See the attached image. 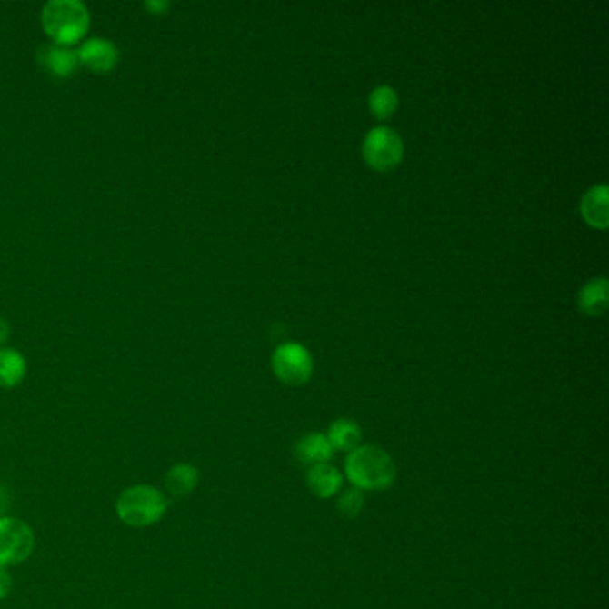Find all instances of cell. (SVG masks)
I'll list each match as a JSON object with an SVG mask.
<instances>
[{"label": "cell", "mask_w": 609, "mask_h": 609, "mask_svg": "<svg viewBox=\"0 0 609 609\" xmlns=\"http://www.w3.org/2000/svg\"><path fill=\"white\" fill-rule=\"evenodd\" d=\"M35 533L20 518L0 516V568L15 566L31 558Z\"/></svg>", "instance_id": "5"}, {"label": "cell", "mask_w": 609, "mask_h": 609, "mask_svg": "<svg viewBox=\"0 0 609 609\" xmlns=\"http://www.w3.org/2000/svg\"><path fill=\"white\" fill-rule=\"evenodd\" d=\"M609 285L604 277L588 281L579 292V309L588 316H599L608 307Z\"/></svg>", "instance_id": "14"}, {"label": "cell", "mask_w": 609, "mask_h": 609, "mask_svg": "<svg viewBox=\"0 0 609 609\" xmlns=\"http://www.w3.org/2000/svg\"><path fill=\"white\" fill-rule=\"evenodd\" d=\"M305 483L318 499H331L342 490L344 475L331 463H322L309 466L305 474Z\"/></svg>", "instance_id": "9"}, {"label": "cell", "mask_w": 609, "mask_h": 609, "mask_svg": "<svg viewBox=\"0 0 609 609\" xmlns=\"http://www.w3.org/2000/svg\"><path fill=\"white\" fill-rule=\"evenodd\" d=\"M364 508V494L357 488H349L338 497V511L344 516L354 518Z\"/></svg>", "instance_id": "17"}, {"label": "cell", "mask_w": 609, "mask_h": 609, "mask_svg": "<svg viewBox=\"0 0 609 609\" xmlns=\"http://www.w3.org/2000/svg\"><path fill=\"white\" fill-rule=\"evenodd\" d=\"M403 155H404L403 138L394 129L379 125L374 127L364 136L363 157L372 168L379 172H388L403 161Z\"/></svg>", "instance_id": "4"}, {"label": "cell", "mask_w": 609, "mask_h": 609, "mask_svg": "<svg viewBox=\"0 0 609 609\" xmlns=\"http://www.w3.org/2000/svg\"><path fill=\"white\" fill-rule=\"evenodd\" d=\"M11 506V490L0 483V516Z\"/></svg>", "instance_id": "19"}, {"label": "cell", "mask_w": 609, "mask_h": 609, "mask_svg": "<svg viewBox=\"0 0 609 609\" xmlns=\"http://www.w3.org/2000/svg\"><path fill=\"white\" fill-rule=\"evenodd\" d=\"M9 336V324L0 316V344H4Z\"/></svg>", "instance_id": "20"}, {"label": "cell", "mask_w": 609, "mask_h": 609, "mask_svg": "<svg viewBox=\"0 0 609 609\" xmlns=\"http://www.w3.org/2000/svg\"><path fill=\"white\" fill-rule=\"evenodd\" d=\"M38 63L49 70L54 75H59V77H65V75H70L79 65H81V59H79V52L75 47L72 45H65V44H57V42H52V44H45L38 49Z\"/></svg>", "instance_id": "7"}, {"label": "cell", "mask_w": 609, "mask_h": 609, "mask_svg": "<svg viewBox=\"0 0 609 609\" xmlns=\"http://www.w3.org/2000/svg\"><path fill=\"white\" fill-rule=\"evenodd\" d=\"M13 590V579L5 568H0V601L5 599Z\"/></svg>", "instance_id": "18"}, {"label": "cell", "mask_w": 609, "mask_h": 609, "mask_svg": "<svg viewBox=\"0 0 609 609\" xmlns=\"http://www.w3.org/2000/svg\"><path fill=\"white\" fill-rule=\"evenodd\" d=\"M199 484V470L190 463H175L165 475L166 492L175 497H188Z\"/></svg>", "instance_id": "12"}, {"label": "cell", "mask_w": 609, "mask_h": 609, "mask_svg": "<svg viewBox=\"0 0 609 609\" xmlns=\"http://www.w3.org/2000/svg\"><path fill=\"white\" fill-rule=\"evenodd\" d=\"M333 454L334 449L331 447L327 436L322 433H307L295 445V456L307 466L329 463Z\"/></svg>", "instance_id": "11"}, {"label": "cell", "mask_w": 609, "mask_h": 609, "mask_svg": "<svg viewBox=\"0 0 609 609\" xmlns=\"http://www.w3.org/2000/svg\"><path fill=\"white\" fill-rule=\"evenodd\" d=\"M345 475L363 494L383 492L395 483L397 466L394 457L383 447L366 444L349 453L345 459Z\"/></svg>", "instance_id": "1"}, {"label": "cell", "mask_w": 609, "mask_h": 609, "mask_svg": "<svg viewBox=\"0 0 609 609\" xmlns=\"http://www.w3.org/2000/svg\"><path fill=\"white\" fill-rule=\"evenodd\" d=\"M166 5H168V2H165V0H159V2H147V7H154V9H157V11H163Z\"/></svg>", "instance_id": "21"}, {"label": "cell", "mask_w": 609, "mask_h": 609, "mask_svg": "<svg viewBox=\"0 0 609 609\" xmlns=\"http://www.w3.org/2000/svg\"><path fill=\"white\" fill-rule=\"evenodd\" d=\"M81 63L88 65L92 70L97 72H107L111 70L118 61V49L116 45L102 36H92L83 42V45L77 49Z\"/></svg>", "instance_id": "8"}, {"label": "cell", "mask_w": 609, "mask_h": 609, "mask_svg": "<svg viewBox=\"0 0 609 609\" xmlns=\"http://www.w3.org/2000/svg\"><path fill=\"white\" fill-rule=\"evenodd\" d=\"M45 31L57 44L77 42L90 25V9L81 0H51L42 9Z\"/></svg>", "instance_id": "3"}, {"label": "cell", "mask_w": 609, "mask_h": 609, "mask_svg": "<svg viewBox=\"0 0 609 609\" xmlns=\"http://www.w3.org/2000/svg\"><path fill=\"white\" fill-rule=\"evenodd\" d=\"M168 509L166 497L151 484H135L116 499V514L129 527H151Z\"/></svg>", "instance_id": "2"}, {"label": "cell", "mask_w": 609, "mask_h": 609, "mask_svg": "<svg viewBox=\"0 0 609 609\" xmlns=\"http://www.w3.org/2000/svg\"><path fill=\"white\" fill-rule=\"evenodd\" d=\"M327 440L334 451L342 453H353L355 451L363 440V431L359 424L353 418H338L331 424L327 431Z\"/></svg>", "instance_id": "13"}, {"label": "cell", "mask_w": 609, "mask_h": 609, "mask_svg": "<svg viewBox=\"0 0 609 609\" xmlns=\"http://www.w3.org/2000/svg\"><path fill=\"white\" fill-rule=\"evenodd\" d=\"M272 368L279 381L299 386L311 379L313 357L301 344H283L272 355Z\"/></svg>", "instance_id": "6"}, {"label": "cell", "mask_w": 609, "mask_h": 609, "mask_svg": "<svg viewBox=\"0 0 609 609\" xmlns=\"http://www.w3.org/2000/svg\"><path fill=\"white\" fill-rule=\"evenodd\" d=\"M609 192L606 185L590 188L581 201L583 218L595 229H606L609 224Z\"/></svg>", "instance_id": "10"}, {"label": "cell", "mask_w": 609, "mask_h": 609, "mask_svg": "<svg viewBox=\"0 0 609 609\" xmlns=\"http://www.w3.org/2000/svg\"><path fill=\"white\" fill-rule=\"evenodd\" d=\"M25 375V357L16 349H0V386L13 388L22 383Z\"/></svg>", "instance_id": "15"}, {"label": "cell", "mask_w": 609, "mask_h": 609, "mask_svg": "<svg viewBox=\"0 0 609 609\" xmlns=\"http://www.w3.org/2000/svg\"><path fill=\"white\" fill-rule=\"evenodd\" d=\"M368 107L374 113V116H377L381 120L390 118L399 107V95L388 85L377 86L368 97Z\"/></svg>", "instance_id": "16"}]
</instances>
